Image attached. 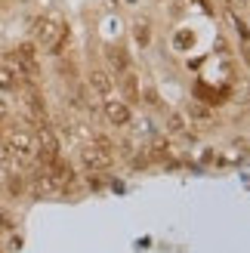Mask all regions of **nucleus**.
<instances>
[{
    "label": "nucleus",
    "instance_id": "1",
    "mask_svg": "<svg viewBox=\"0 0 250 253\" xmlns=\"http://www.w3.org/2000/svg\"><path fill=\"white\" fill-rule=\"evenodd\" d=\"M115 161V142L108 136H93L90 142L81 148V167L86 173H102Z\"/></svg>",
    "mask_w": 250,
    "mask_h": 253
},
{
    "label": "nucleus",
    "instance_id": "2",
    "mask_svg": "<svg viewBox=\"0 0 250 253\" xmlns=\"http://www.w3.org/2000/svg\"><path fill=\"white\" fill-rule=\"evenodd\" d=\"M31 37H34L37 46L56 53L59 43H62V37H65V25H62V19H56V16H41V19H34V25H31Z\"/></svg>",
    "mask_w": 250,
    "mask_h": 253
},
{
    "label": "nucleus",
    "instance_id": "3",
    "mask_svg": "<svg viewBox=\"0 0 250 253\" xmlns=\"http://www.w3.org/2000/svg\"><path fill=\"white\" fill-rule=\"evenodd\" d=\"M6 151H9V158H12V164H28V161H34L37 158V142H34V133H28V130H12L9 136H6Z\"/></svg>",
    "mask_w": 250,
    "mask_h": 253
},
{
    "label": "nucleus",
    "instance_id": "4",
    "mask_svg": "<svg viewBox=\"0 0 250 253\" xmlns=\"http://www.w3.org/2000/svg\"><path fill=\"white\" fill-rule=\"evenodd\" d=\"M102 115H105L108 124H115V126H127L133 121L130 102H127V99H121V96H115V90L102 96Z\"/></svg>",
    "mask_w": 250,
    "mask_h": 253
},
{
    "label": "nucleus",
    "instance_id": "5",
    "mask_svg": "<svg viewBox=\"0 0 250 253\" xmlns=\"http://www.w3.org/2000/svg\"><path fill=\"white\" fill-rule=\"evenodd\" d=\"M90 84H93V90H96L99 96H105V93H111V90H115V86H111V78H108V71H102V68L90 71Z\"/></svg>",
    "mask_w": 250,
    "mask_h": 253
},
{
    "label": "nucleus",
    "instance_id": "6",
    "mask_svg": "<svg viewBox=\"0 0 250 253\" xmlns=\"http://www.w3.org/2000/svg\"><path fill=\"white\" fill-rule=\"evenodd\" d=\"M148 151H152V158H155V161H164V158L170 155V142H167V139H164V142L158 139V142H155L152 148H148Z\"/></svg>",
    "mask_w": 250,
    "mask_h": 253
},
{
    "label": "nucleus",
    "instance_id": "7",
    "mask_svg": "<svg viewBox=\"0 0 250 253\" xmlns=\"http://www.w3.org/2000/svg\"><path fill=\"white\" fill-rule=\"evenodd\" d=\"M133 34H136V41H139L142 46L148 43V25H145V22H142V25H136V28H133Z\"/></svg>",
    "mask_w": 250,
    "mask_h": 253
},
{
    "label": "nucleus",
    "instance_id": "8",
    "mask_svg": "<svg viewBox=\"0 0 250 253\" xmlns=\"http://www.w3.org/2000/svg\"><path fill=\"white\" fill-rule=\"evenodd\" d=\"M170 130H173V133L182 130V118H179V115H173V118H170Z\"/></svg>",
    "mask_w": 250,
    "mask_h": 253
}]
</instances>
